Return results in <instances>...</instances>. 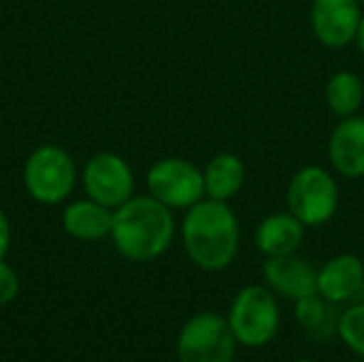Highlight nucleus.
I'll list each match as a JSON object with an SVG mask.
<instances>
[{"instance_id": "14", "label": "nucleus", "mask_w": 364, "mask_h": 362, "mask_svg": "<svg viewBox=\"0 0 364 362\" xmlns=\"http://www.w3.org/2000/svg\"><path fill=\"white\" fill-rule=\"evenodd\" d=\"M113 209L92 201H75L62 211V228L77 241H100L111 235Z\"/></svg>"}, {"instance_id": "17", "label": "nucleus", "mask_w": 364, "mask_h": 362, "mask_svg": "<svg viewBox=\"0 0 364 362\" xmlns=\"http://www.w3.org/2000/svg\"><path fill=\"white\" fill-rule=\"evenodd\" d=\"M364 100V83L356 73L339 70L326 83V105L328 109L343 117L356 115Z\"/></svg>"}, {"instance_id": "23", "label": "nucleus", "mask_w": 364, "mask_h": 362, "mask_svg": "<svg viewBox=\"0 0 364 362\" xmlns=\"http://www.w3.org/2000/svg\"><path fill=\"white\" fill-rule=\"evenodd\" d=\"M358 2H360V4H364V0H358Z\"/></svg>"}, {"instance_id": "1", "label": "nucleus", "mask_w": 364, "mask_h": 362, "mask_svg": "<svg viewBox=\"0 0 364 362\" xmlns=\"http://www.w3.org/2000/svg\"><path fill=\"white\" fill-rule=\"evenodd\" d=\"M181 243L194 267L207 273H220L228 269L239 254V220L228 203L203 198L186 209Z\"/></svg>"}, {"instance_id": "15", "label": "nucleus", "mask_w": 364, "mask_h": 362, "mask_svg": "<svg viewBox=\"0 0 364 362\" xmlns=\"http://www.w3.org/2000/svg\"><path fill=\"white\" fill-rule=\"evenodd\" d=\"M205 177V196L213 201L228 203L245 186L247 169L245 162L235 154H218L209 160L203 171Z\"/></svg>"}, {"instance_id": "19", "label": "nucleus", "mask_w": 364, "mask_h": 362, "mask_svg": "<svg viewBox=\"0 0 364 362\" xmlns=\"http://www.w3.org/2000/svg\"><path fill=\"white\" fill-rule=\"evenodd\" d=\"M19 294V275L17 271L6 262L0 260V305H9Z\"/></svg>"}, {"instance_id": "6", "label": "nucleus", "mask_w": 364, "mask_h": 362, "mask_svg": "<svg viewBox=\"0 0 364 362\" xmlns=\"http://www.w3.org/2000/svg\"><path fill=\"white\" fill-rule=\"evenodd\" d=\"M288 211L305 226H324L339 207V188L335 177L322 166H303L286 190Z\"/></svg>"}, {"instance_id": "10", "label": "nucleus", "mask_w": 364, "mask_h": 362, "mask_svg": "<svg viewBox=\"0 0 364 362\" xmlns=\"http://www.w3.org/2000/svg\"><path fill=\"white\" fill-rule=\"evenodd\" d=\"M262 277L264 286L292 303L318 292V269L299 254L267 258L262 265Z\"/></svg>"}, {"instance_id": "18", "label": "nucleus", "mask_w": 364, "mask_h": 362, "mask_svg": "<svg viewBox=\"0 0 364 362\" xmlns=\"http://www.w3.org/2000/svg\"><path fill=\"white\" fill-rule=\"evenodd\" d=\"M337 337L352 354L364 361V301L350 303L339 314Z\"/></svg>"}, {"instance_id": "11", "label": "nucleus", "mask_w": 364, "mask_h": 362, "mask_svg": "<svg viewBox=\"0 0 364 362\" xmlns=\"http://www.w3.org/2000/svg\"><path fill=\"white\" fill-rule=\"evenodd\" d=\"M364 290V262L356 254H339L318 269V294L333 305H350Z\"/></svg>"}, {"instance_id": "7", "label": "nucleus", "mask_w": 364, "mask_h": 362, "mask_svg": "<svg viewBox=\"0 0 364 362\" xmlns=\"http://www.w3.org/2000/svg\"><path fill=\"white\" fill-rule=\"evenodd\" d=\"M149 196L173 211H186L205 198L203 171L186 158H162L145 177Z\"/></svg>"}, {"instance_id": "20", "label": "nucleus", "mask_w": 364, "mask_h": 362, "mask_svg": "<svg viewBox=\"0 0 364 362\" xmlns=\"http://www.w3.org/2000/svg\"><path fill=\"white\" fill-rule=\"evenodd\" d=\"M11 247V222L6 218V213L0 209V260L6 258Z\"/></svg>"}, {"instance_id": "13", "label": "nucleus", "mask_w": 364, "mask_h": 362, "mask_svg": "<svg viewBox=\"0 0 364 362\" xmlns=\"http://www.w3.org/2000/svg\"><path fill=\"white\" fill-rule=\"evenodd\" d=\"M305 224L296 220L290 211L267 215L254 233L256 250L264 258H277L296 254L305 241Z\"/></svg>"}, {"instance_id": "3", "label": "nucleus", "mask_w": 364, "mask_h": 362, "mask_svg": "<svg viewBox=\"0 0 364 362\" xmlns=\"http://www.w3.org/2000/svg\"><path fill=\"white\" fill-rule=\"evenodd\" d=\"M279 297L262 284L243 286L226 314L228 326L239 344V348L260 350L273 344L282 329V307Z\"/></svg>"}, {"instance_id": "2", "label": "nucleus", "mask_w": 364, "mask_h": 362, "mask_svg": "<svg viewBox=\"0 0 364 362\" xmlns=\"http://www.w3.org/2000/svg\"><path fill=\"white\" fill-rule=\"evenodd\" d=\"M177 226L173 209L154 196H132L113 209L109 239L113 247L132 262H151L173 245Z\"/></svg>"}, {"instance_id": "16", "label": "nucleus", "mask_w": 364, "mask_h": 362, "mask_svg": "<svg viewBox=\"0 0 364 362\" xmlns=\"http://www.w3.org/2000/svg\"><path fill=\"white\" fill-rule=\"evenodd\" d=\"M337 305L322 299L318 292L303 297L294 301V320L301 326L303 333H307L311 339L324 341L333 335H337V322H339Z\"/></svg>"}, {"instance_id": "12", "label": "nucleus", "mask_w": 364, "mask_h": 362, "mask_svg": "<svg viewBox=\"0 0 364 362\" xmlns=\"http://www.w3.org/2000/svg\"><path fill=\"white\" fill-rule=\"evenodd\" d=\"M328 160L333 169L348 177H364V117H343L328 139Z\"/></svg>"}, {"instance_id": "9", "label": "nucleus", "mask_w": 364, "mask_h": 362, "mask_svg": "<svg viewBox=\"0 0 364 362\" xmlns=\"http://www.w3.org/2000/svg\"><path fill=\"white\" fill-rule=\"evenodd\" d=\"M363 9L358 0H314L311 28L316 38L331 47L341 49L356 41Z\"/></svg>"}, {"instance_id": "5", "label": "nucleus", "mask_w": 364, "mask_h": 362, "mask_svg": "<svg viewBox=\"0 0 364 362\" xmlns=\"http://www.w3.org/2000/svg\"><path fill=\"white\" fill-rule=\"evenodd\" d=\"M239 344L226 316L198 312L190 316L177 333V362H235Z\"/></svg>"}, {"instance_id": "4", "label": "nucleus", "mask_w": 364, "mask_h": 362, "mask_svg": "<svg viewBox=\"0 0 364 362\" xmlns=\"http://www.w3.org/2000/svg\"><path fill=\"white\" fill-rule=\"evenodd\" d=\"M23 188L41 205L64 203L77 183L73 156L60 145H41L23 162Z\"/></svg>"}, {"instance_id": "22", "label": "nucleus", "mask_w": 364, "mask_h": 362, "mask_svg": "<svg viewBox=\"0 0 364 362\" xmlns=\"http://www.w3.org/2000/svg\"><path fill=\"white\" fill-rule=\"evenodd\" d=\"M292 362H318V361H314V358H296V361H292Z\"/></svg>"}, {"instance_id": "8", "label": "nucleus", "mask_w": 364, "mask_h": 362, "mask_svg": "<svg viewBox=\"0 0 364 362\" xmlns=\"http://www.w3.org/2000/svg\"><path fill=\"white\" fill-rule=\"evenodd\" d=\"M83 188L87 198L109 209H117L132 198L134 173L122 156L113 151H98L85 162Z\"/></svg>"}, {"instance_id": "21", "label": "nucleus", "mask_w": 364, "mask_h": 362, "mask_svg": "<svg viewBox=\"0 0 364 362\" xmlns=\"http://www.w3.org/2000/svg\"><path fill=\"white\" fill-rule=\"evenodd\" d=\"M354 43L358 45L360 53L364 55V13L363 17H360V26H358V32H356V41H354Z\"/></svg>"}]
</instances>
